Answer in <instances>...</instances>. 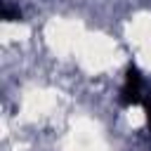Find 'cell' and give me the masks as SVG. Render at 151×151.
Instances as JSON below:
<instances>
[{
    "mask_svg": "<svg viewBox=\"0 0 151 151\" xmlns=\"http://www.w3.org/2000/svg\"><path fill=\"white\" fill-rule=\"evenodd\" d=\"M139 92H142V76L134 66L127 68V76H125V85H123V92H120V101L123 104H137L139 101Z\"/></svg>",
    "mask_w": 151,
    "mask_h": 151,
    "instance_id": "obj_1",
    "label": "cell"
}]
</instances>
